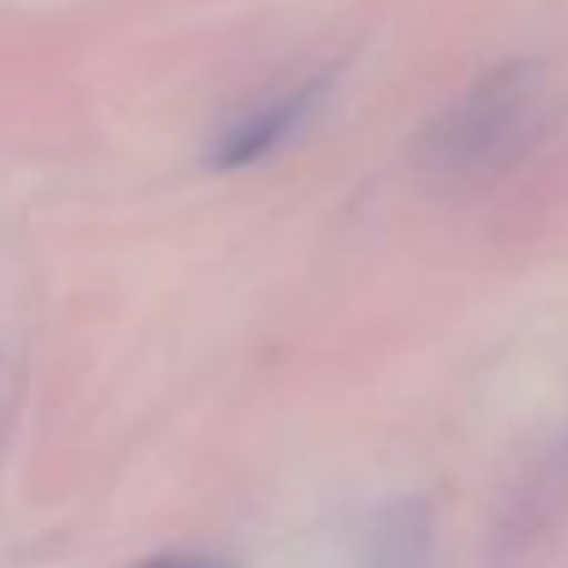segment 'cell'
I'll return each instance as SVG.
<instances>
[{
  "label": "cell",
  "instance_id": "2",
  "mask_svg": "<svg viewBox=\"0 0 568 568\" xmlns=\"http://www.w3.org/2000/svg\"><path fill=\"white\" fill-rule=\"evenodd\" d=\"M310 105H314V90H290V95H275V100H265V105H255L250 115H240L235 125L215 140L210 165L215 170H245V165H255V160H265L270 150H280L284 135L310 115Z\"/></svg>",
  "mask_w": 568,
  "mask_h": 568
},
{
  "label": "cell",
  "instance_id": "1",
  "mask_svg": "<svg viewBox=\"0 0 568 568\" xmlns=\"http://www.w3.org/2000/svg\"><path fill=\"white\" fill-rule=\"evenodd\" d=\"M544 85L534 65H504L459 95L424 135V165L439 175H484L514 160L539 130Z\"/></svg>",
  "mask_w": 568,
  "mask_h": 568
},
{
  "label": "cell",
  "instance_id": "3",
  "mask_svg": "<svg viewBox=\"0 0 568 568\" xmlns=\"http://www.w3.org/2000/svg\"><path fill=\"white\" fill-rule=\"evenodd\" d=\"M140 568H220L210 559H155V564H140Z\"/></svg>",
  "mask_w": 568,
  "mask_h": 568
}]
</instances>
